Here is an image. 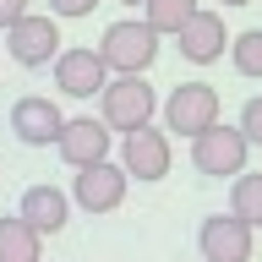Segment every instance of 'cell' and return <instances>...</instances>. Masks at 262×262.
<instances>
[{
  "instance_id": "obj_13",
  "label": "cell",
  "mask_w": 262,
  "mask_h": 262,
  "mask_svg": "<svg viewBox=\"0 0 262 262\" xmlns=\"http://www.w3.org/2000/svg\"><path fill=\"white\" fill-rule=\"evenodd\" d=\"M16 219L33 229V235H60L66 219H71V196L60 186H28L22 202H16Z\"/></svg>"
},
{
  "instance_id": "obj_16",
  "label": "cell",
  "mask_w": 262,
  "mask_h": 262,
  "mask_svg": "<svg viewBox=\"0 0 262 262\" xmlns=\"http://www.w3.org/2000/svg\"><path fill=\"white\" fill-rule=\"evenodd\" d=\"M142 11H147L142 22L164 38V33H180L196 11H202V6H196V0H142Z\"/></svg>"
},
{
  "instance_id": "obj_12",
  "label": "cell",
  "mask_w": 262,
  "mask_h": 262,
  "mask_svg": "<svg viewBox=\"0 0 262 262\" xmlns=\"http://www.w3.org/2000/svg\"><path fill=\"white\" fill-rule=\"evenodd\" d=\"M175 44H180V55L191 66H213L219 55H229V28H224L219 11H196L191 22L175 33Z\"/></svg>"
},
{
  "instance_id": "obj_4",
  "label": "cell",
  "mask_w": 262,
  "mask_h": 262,
  "mask_svg": "<svg viewBox=\"0 0 262 262\" xmlns=\"http://www.w3.org/2000/svg\"><path fill=\"white\" fill-rule=\"evenodd\" d=\"M169 164H175V147H169V131L159 126H137L120 137V169H126V180H164L169 175Z\"/></svg>"
},
{
  "instance_id": "obj_18",
  "label": "cell",
  "mask_w": 262,
  "mask_h": 262,
  "mask_svg": "<svg viewBox=\"0 0 262 262\" xmlns=\"http://www.w3.org/2000/svg\"><path fill=\"white\" fill-rule=\"evenodd\" d=\"M241 137H246L251 147H262V93H251V98L241 104Z\"/></svg>"
},
{
  "instance_id": "obj_3",
  "label": "cell",
  "mask_w": 262,
  "mask_h": 262,
  "mask_svg": "<svg viewBox=\"0 0 262 262\" xmlns=\"http://www.w3.org/2000/svg\"><path fill=\"white\" fill-rule=\"evenodd\" d=\"M246 159H251V142L241 137V126H208L191 137V164L196 175H213V180H235L246 169Z\"/></svg>"
},
{
  "instance_id": "obj_6",
  "label": "cell",
  "mask_w": 262,
  "mask_h": 262,
  "mask_svg": "<svg viewBox=\"0 0 262 262\" xmlns=\"http://www.w3.org/2000/svg\"><path fill=\"white\" fill-rule=\"evenodd\" d=\"M126 169L120 164H88V169H77L71 175V208H82V213H115L120 202H126Z\"/></svg>"
},
{
  "instance_id": "obj_5",
  "label": "cell",
  "mask_w": 262,
  "mask_h": 262,
  "mask_svg": "<svg viewBox=\"0 0 262 262\" xmlns=\"http://www.w3.org/2000/svg\"><path fill=\"white\" fill-rule=\"evenodd\" d=\"M219 126V88L208 82H180L175 93L164 98V131L175 137H196V131Z\"/></svg>"
},
{
  "instance_id": "obj_20",
  "label": "cell",
  "mask_w": 262,
  "mask_h": 262,
  "mask_svg": "<svg viewBox=\"0 0 262 262\" xmlns=\"http://www.w3.org/2000/svg\"><path fill=\"white\" fill-rule=\"evenodd\" d=\"M22 16H28V0H0V33L11 22H22Z\"/></svg>"
},
{
  "instance_id": "obj_23",
  "label": "cell",
  "mask_w": 262,
  "mask_h": 262,
  "mask_svg": "<svg viewBox=\"0 0 262 262\" xmlns=\"http://www.w3.org/2000/svg\"><path fill=\"white\" fill-rule=\"evenodd\" d=\"M0 262H11V257H0Z\"/></svg>"
},
{
  "instance_id": "obj_21",
  "label": "cell",
  "mask_w": 262,
  "mask_h": 262,
  "mask_svg": "<svg viewBox=\"0 0 262 262\" xmlns=\"http://www.w3.org/2000/svg\"><path fill=\"white\" fill-rule=\"evenodd\" d=\"M219 6H251V0H219Z\"/></svg>"
},
{
  "instance_id": "obj_19",
  "label": "cell",
  "mask_w": 262,
  "mask_h": 262,
  "mask_svg": "<svg viewBox=\"0 0 262 262\" xmlns=\"http://www.w3.org/2000/svg\"><path fill=\"white\" fill-rule=\"evenodd\" d=\"M98 0H49V16H88Z\"/></svg>"
},
{
  "instance_id": "obj_7",
  "label": "cell",
  "mask_w": 262,
  "mask_h": 262,
  "mask_svg": "<svg viewBox=\"0 0 262 262\" xmlns=\"http://www.w3.org/2000/svg\"><path fill=\"white\" fill-rule=\"evenodd\" d=\"M6 55H11L16 66H28V71H38V66H49L55 55H60V28H55V16H22V22H11L6 28Z\"/></svg>"
},
{
  "instance_id": "obj_15",
  "label": "cell",
  "mask_w": 262,
  "mask_h": 262,
  "mask_svg": "<svg viewBox=\"0 0 262 262\" xmlns=\"http://www.w3.org/2000/svg\"><path fill=\"white\" fill-rule=\"evenodd\" d=\"M0 257H11V262H38V257H44V235H33L16 213H6V219H0Z\"/></svg>"
},
{
  "instance_id": "obj_14",
  "label": "cell",
  "mask_w": 262,
  "mask_h": 262,
  "mask_svg": "<svg viewBox=\"0 0 262 262\" xmlns=\"http://www.w3.org/2000/svg\"><path fill=\"white\" fill-rule=\"evenodd\" d=\"M229 213H235L241 224L262 229V175L257 169H241V175L229 180Z\"/></svg>"
},
{
  "instance_id": "obj_2",
  "label": "cell",
  "mask_w": 262,
  "mask_h": 262,
  "mask_svg": "<svg viewBox=\"0 0 262 262\" xmlns=\"http://www.w3.org/2000/svg\"><path fill=\"white\" fill-rule=\"evenodd\" d=\"M153 110H159V98H153V82L147 77H110L98 88V120L110 131H137V126H153Z\"/></svg>"
},
{
  "instance_id": "obj_17",
  "label": "cell",
  "mask_w": 262,
  "mask_h": 262,
  "mask_svg": "<svg viewBox=\"0 0 262 262\" xmlns=\"http://www.w3.org/2000/svg\"><path fill=\"white\" fill-rule=\"evenodd\" d=\"M229 60H235V71L251 82H262V28L241 33V38H229Z\"/></svg>"
},
{
  "instance_id": "obj_1",
  "label": "cell",
  "mask_w": 262,
  "mask_h": 262,
  "mask_svg": "<svg viewBox=\"0 0 262 262\" xmlns=\"http://www.w3.org/2000/svg\"><path fill=\"white\" fill-rule=\"evenodd\" d=\"M98 60L110 77H142L147 66L159 60V33L147 28L142 16H126V22H110L104 38H98Z\"/></svg>"
},
{
  "instance_id": "obj_22",
  "label": "cell",
  "mask_w": 262,
  "mask_h": 262,
  "mask_svg": "<svg viewBox=\"0 0 262 262\" xmlns=\"http://www.w3.org/2000/svg\"><path fill=\"white\" fill-rule=\"evenodd\" d=\"M120 6H142V0H120Z\"/></svg>"
},
{
  "instance_id": "obj_10",
  "label": "cell",
  "mask_w": 262,
  "mask_h": 262,
  "mask_svg": "<svg viewBox=\"0 0 262 262\" xmlns=\"http://www.w3.org/2000/svg\"><path fill=\"white\" fill-rule=\"evenodd\" d=\"M60 126H66V115H60L55 98L28 93V98H16V104H11V131H16V142H28V147H55Z\"/></svg>"
},
{
  "instance_id": "obj_11",
  "label": "cell",
  "mask_w": 262,
  "mask_h": 262,
  "mask_svg": "<svg viewBox=\"0 0 262 262\" xmlns=\"http://www.w3.org/2000/svg\"><path fill=\"white\" fill-rule=\"evenodd\" d=\"M49 66H55V88H60L66 98H98V88L110 82L98 49H60Z\"/></svg>"
},
{
  "instance_id": "obj_8",
  "label": "cell",
  "mask_w": 262,
  "mask_h": 262,
  "mask_svg": "<svg viewBox=\"0 0 262 262\" xmlns=\"http://www.w3.org/2000/svg\"><path fill=\"white\" fill-rule=\"evenodd\" d=\"M251 235H257V229L241 224L235 213H213V219H202V229H196V246H202L208 262H251Z\"/></svg>"
},
{
  "instance_id": "obj_9",
  "label": "cell",
  "mask_w": 262,
  "mask_h": 262,
  "mask_svg": "<svg viewBox=\"0 0 262 262\" xmlns=\"http://www.w3.org/2000/svg\"><path fill=\"white\" fill-rule=\"evenodd\" d=\"M55 147H60V159L71 164V169L104 164V159H110V126H104L98 115H77V120H66V126H60Z\"/></svg>"
}]
</instances>
